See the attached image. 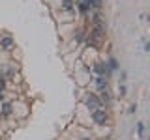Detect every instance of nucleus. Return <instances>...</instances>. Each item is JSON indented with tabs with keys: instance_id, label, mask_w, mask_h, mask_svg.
I'll return each instance as SVG.
<instances>
[{
	"instance_id": "f257e3e1",
	"label": "nucleus",
	"mask_w": 150,
	"mask_h": 140,
	"mask_svg": "<svg viewBox=\"0 0 150 140\" xmlns=\"http://www.w3.org/2000/svg\"><path fill=\"white\" fill-rule=\"evenodd\" d=\"M94 121H96V123H105V121H107V112L96 108V110H94Z\"/></svg>"
},
{
	"instance_id": "f03ea898",
	"label": "nucleus",
	"mask_w": 150,
	"mask_h": 140,
	"mask_svg": "<svg viewBox=\"0 0 150 140\" xmlns=\"http://www.w3.org/2000/svg\"><path fill=\"white\" fill-rule=\"evenodd\" d=\"M86 106H88V108H94V110L100 108V99H98L96 95H90V97L86 99Z\"/></svg>"
},
{
	"instance_id": "7ed1b4c3",
	"label": "nucleus",
	"mask_w": 150,
	"mask_h": 140,
	"mask_svg": "<svg viewBox=\"0 0 150 140\" xmlns=\"http://www.w3.org/2000/svg\"><path fill=\"white\" fill-rule=\"evenodd\" d=\"M0 45H2L4 49H11V45H13V39H11V37H4V39L0 41Z\"/></svg>"
},
{
	"instance_id": "20e7f679",
	"label": "nucleus",
	"mask_w": 150,
	"mask_h": 140,
	"mask_svg": "<svg viewBox=\"0 0 150 140\" xmlns=\"http://www.w3.org/2000/svg\"><path fill=\"white\" fill-rule=\"evenodd\" d=\"M2 114H4V116L11 114V105H9V103H4V106H2Z\"/></svg>"
},
{
	"instance_id": "39448f33",
	"label": "nucleus",
	"mask_w": 150,
	"mask_h": 140,
	"mask_svg": "<svg viewBox=\"0 0 150 140\" xmlns=\"http://www.w3.org/2000/svg\"><path fill=\"white\" fill-rule=\"evenodd\" d=\"M90 6H92V0H83V2H81V9H83V11H86Z\"/></svg>"
},
{
	"instance_id": "423d86ee",
	"label": "nucleus",
	"mask_w": 150,
	"mask_h": 140,
	"mask_svg": "<svg viewBox=\"0 0 150 140\" xmlns=\"http://www.w3.org/2000/svg\"><path fill=\"white\" fill-rule=\"evenodd\" d=\"M96 71L100 73V75H103V73H105V67H103L101 64H98V65H96Z\"/></svg>"
},
{
	"instance_id": "0eeeda50",
	"label": "nucleus",
	"mask_w": 150,
	"mask_h": 140,
	"mask_svg": "<svg viewBox=\"0 0 150 140\" xmlns=\"http://www.w3.org/2000/svg\"><path fill=\"white\" fill-rule=\"evenodd\" d=\"M98 86H100V88H103V86H105V78H103V77H100V78H98Z\"/></svg>"
},
{
	"instance_id": "6e6552de",
	"label": "nucleus",
	"mask_w": 150,
	"mask_h": 140,
	"mask_svg": "<svg viewBox=\"0 0 150 140\" xmlns=\"http://www.w3.org/2000/svg\"><path fill=\"white\" fill-rule=\"evenodd\" d=\"M64 8L66 9H71V0H64Z\"/></svg>"
}]
</instances>
